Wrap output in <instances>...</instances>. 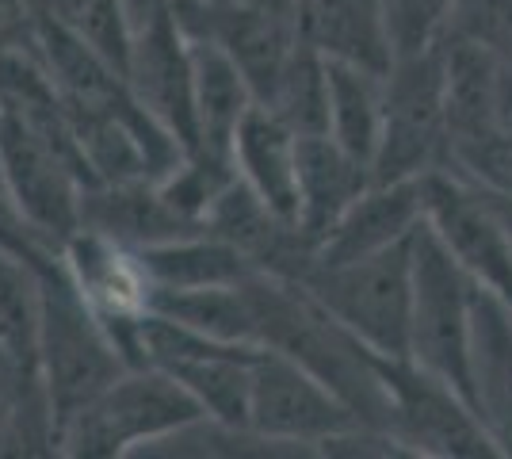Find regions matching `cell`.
<instances>
[{"label": "cell", "mask_w": 512, "mask_h": 459, "mask_svg": "<svg viewBox=\"0 0 512 459\" xmlns=\"http://www.w3.org/2000/svg\"><path fill=\"white\" fill-rule=\"evenodd\" d=\"M448 31L467 35L497 62L512 66V0H455Z\"/></svg>", "instance_id": "83f0119b"}, {"label": "cell", "mask_w": 512, "mask_h": 459, "mask_svg": "<svg viewBox=\"0 0 512 459\" xmlns=\"http://www.w3.org/2000/svg\"><path fill=\"white\" fill-rule=\"evenodd\" d=\"M448 161V104L440 43L398 54L383 77V127L371 157V180H421Z\"/></svg>", "instance_id": "277c9868"}, {"label": "cell", "mask_w": 512, "mask_h": 459, "mask_svg": "<svg viewBox=\"0 0 512 459\" xmlns=\"http://www.w3.org/2000/svg\"><path fill=\"white\" fill-rule=\"evenodd\" d=\"M142 261L150 268L157 291H192V287H222L249 280L256 268L230 241L214 238V234H192V238L161 241L138 249Z\"/></svg>", "instance_id": "7402d4cb"}, {"label": "cell", "mask_w": 512, "mask_h": 459, "mask_svg": "<svg viewBox=\"0 0 512 459\" xmlns=\"http://www.w3.org/2000/svg\"><path fill=\"white\" fill-rule=\"evenodd\" d=\"M371 184V169L329 134L299 138V230L314 249Z\"/></svg>", "instance_id": "ac0fdd59"}, {"label": "cell", "mask_w": 512, "mask_h": 459, "mask_svg": "<svg viewBox=\"0 0 512 459\" xmlns=\"http://www.w3.org/2000/svg\"><path fill=\"white\" fill-rule=\"evenodd\" d=\"M329 138L348 150L356 161L371 169V157L379 146V127H383V77L371 69L348 66V62H329Z\"/></svg>", "instance_id": "603a6c76"}, {"label": "cell", "mask_w": 512, "mask_h": 459, "mask_svg": "<svg viewBox=\"0 0 512 459\" xmlns=\"http://www.w3.org/2000/svg\"><path fill=\"white\" fill-rule=\"evenodd\" d=\"M234 169L276 215L299 219V134L260 104L234 134Z\"/></svg>", "instance_id": "e0dca14e"}, {"label": "cell", "mask_w": 512, "mask_h": 459, "mask_svg": "<svg viewBox=\"0 0 512 459\" xmlns=\"http://www.w3.org/2000/svg\"><path fill=\"white\" fill-rule=\"evenodd\" d=\"M207 4H214V8H222V4H234V0H207Z\"/></svg>", "instance_id": "4dcf8cb0"}, {"label": "cell", "mask_w": 512, "mask_h": 459, "mask_svg": "<svg viewBox=\"0 0 512 459\" xmlns=\"http://www.w3.org/2000/svg\"><path fill=\"white\" fill-rule=\"evenodd\" d=\"M444 169L463 176L467 184L482 188V192L512 199V134L490 123L482 131L451 138Z\"/></svg>", "instance_id": "484cf974"}, {"label": "cell", "mask_w": 512, "mask_h": 459, "mask_svg": "<svg viewBox=\"0 0 512 459\" xmlns=\"http://www.w3.org/2000/svg\"><path fill=\"white\" fill-rule=\"evenodd\" d=\"M0 173L31 234L62 253L65 241L81 230V192L88 188L81 169L43 134L0 108Z\"/></svg>", "instance_id": "9c48e42d"}, {"label": "cell", "mask_w": 512, "mask_h": 459, "mask_svg": "<svg viewBox=\"0 0 512 459\" xmlns=\"http://www.w3.org/2000/svg\"><path fill=\"white\" fill-rule=\"evenodd\" d=\"M425 222L451 249L470 280L512 306V238L493 199L463 176L436 169L421 176Z\"/></svg>", "instance_id": "30bf717a"}, {"label": "cell", "mask_w": 512, "mask_h": 459, "mask_svg": "<svg viewBox=\"0 0 512 459\" xmlns=\"http://www.w3.org/2000/svg\"><path fill=\"white\" fill-rule=\"evenodd\" d=\"M299 39L329 62H348L371 73L394 66L383 0H302Z\"/></svg>", "instance_id": "2e32d148"}, {"label": "cell", "mask_w": 512, "mask_h": 459, "mask_svg": "<svg viewBox=\"0 0 512 459\" xmlns=\"http://www.w3.org/2000/svg\"><path fill=\"white\" fill-rule=\"evenodd\" d=\"M195 77V146L188 157H203L218 169H234V134L253 108V92L226 50L211 39H192Z\"/></svg>", "instance_id": "9a60e30c"}, {"label": "cell", "mask_w": 512, "mask_h": 459, "mask_svg": "<svg viewBox=\"0 0 512 459\" xmlns=\"http://www.w3.org/2000/svg\"><path fill=\"white\" fill-rule=\"evenodd\" d=\"M260 108H268L276 119H283L299 138L329 131V69H325V58L314 46H295V54L279 73L272 96Z\"/></svg>", "instance_id": "cb8c5ba5"}, {"label": "cell", "mask_w": 512, "mask_h": 459, "mask_svg": "<svg viewBox=\"0 0 512 459\" xmlns=\"http://www.w3.org/2000/svg\"><path fill=\"white\" fill-rule=\"evenodd\" d=\"M39 284H43L39 372L54 425L62 429L115 375L127 372V360L107 337V329L96 322L81 291L73 287L62 257H50L39 268Z\"/></svg>", "instance_id": "7a4b0ae2"}, {"label": "cell", "mask_w": 512, "mask_h": 459, "mask_svg": "<svg viewBox=\"0 0 512 459\" xmlns=\"http://www.w3.org/2000/svg\"><path fill=\"white\" fill-rule=\"evenodd\" d=\"M474 280L436 230L421 222L413 234V314L409 360L444 379L470 402V306Z\"/></svg>", "instance_id": "5b68a950"}, {"label": "cell", "mask_w": 512, "mask_h": 459, "mask_svg": "<svg viewBox=\"0 0 512 459\" xmlns=\"http://www.w3.org/2000/svg\"><path fill=\"white\" fill-rule=\"evenodd\" d=\"M440 58H444L448 142L497 123V85L505 62H497L486 46L470 43L459 31H448L440 39Z\"/></svg>", "instance_id": "44dd1931"}, {"label": "cell", "mask_w": 512, "mask_h": 459, "mask_svg": "<svg viewBox=\"0 0 512 459\" xmlns=\"http://www.w3.org/2000/svg\"><path fill=\"white\" fill-rule=\"evenodd\" d=\"M58 257L88 310L96 314V322L107 329L115 349L123 352L127 368H142L138 329L153 314V299H157V284L142 253L127 241H115L100 230L81 226L62 245Z\"/></svg>", "instance_id": "ba28073f"}, {"label": "cell", "mask_w": 512, "mask_h": 459, "mask_svg": "<svg viewBox=\"0 0 512 459\" xmlns=\"http://www.w3.org/2000/svg\"><path fill=\"white\" fill-rule=\"evenodd\" d=\"M425 222V188L421 180L367 184L360 199L344 211L337 226L314 249V264H344L371 257L394 241L409 238Z\"/></svg>", "instance_id": "5bb4252c"}, {"label": "cell", "mask_w": 512, "mask_h": 459, "mask_svg": "<svg viewBox=\"0 0 512 459\" xmlns=\"http://www.w3.org/2000/svg\"><path fill=\"white\" fill-rule=\"evenodd\" d=\"M470 406L497 456H512V306L486 287L470 306Z\"/></svg>", "instance_id": "7c38bea8"}, {"label": "cell", "mask_w": 512, "mask_h": 459, "mask_svg": "<svg viewBox=\"0 0 512 459\" xmlns=\"http://www.w3.org/2000/svg\"><path fill=\"white\" fill-rule=\"evenodd\" d=\"M46 16L85 39L92 50H100L111 66L127 73L130 62V39L134 27L127 16V0H39Z\"/></svg>", "instance_id": "d4e9b609"}, {"label": "cell", "mask_w": 512, "mask_h": 459, "mask_svg": "<svg viewBox=\"0 0 512 459\" xmlns=\"http://www.w3.org/2000/svg\"><path fill=\"white\" fill-rule=\"evenodd\" d=\"M241 4H249L256 12H264V16H276L283 23H295L299 27V8L302 0H241Z\"/></svg>", "instance_id": "f546056e"}, {"label": "cell", "mask_w": 512, "mask_h": 459, "mask_svg": "<svg viewBox=\"0 0 512 459\" xmlns=\"http://www.w3.org/2000/svg\"><path fill=\"white\" fill-rule=\"evenodd\" d=\"M195 417L207 414L169 372L153 364L127 368L58 429V456H146V448H153L157 440H165Z\"/></svg>", "instance_id": "6da1fadb"}, {"label": "cell", "mask_w": 512, "mask_h": 459, "mask_svg": "<svg viewBox=\"0 0 512 459\" xmlns=\"http://www.w3.org/2000/svg\"><path fill=\"white\" fill-rule=\"evenodd\" d=\"M43 264L0 249V360L23 391H43L39 333H43Z\"/></svg>", "instance_id": "ffe728a7"}, {"label": "cell", "mask_w": 512, "mask_h": 459, "mask_svg": "<svg viewBox=\"0 0 512 459\" xmlns=\"http://www.w3.org/2000/svg\"><path fill=\"white\" fill-rule=\"evenodd\" d=\"M386 4V31L394 58L398 54H421L436 46L451 27L455 0H383Z\"/></svg>", "instance_id": "4316f807"}, {"label": "cell", "mask_w": 512, "mask_h": 459, "mask_svg": "<svg viewBox=\"0 0 512 459\" xmlns=\"http://www.w3.org/2000/svg\"><path fill=\"white\" fill-rule=\"evenodd\" d=\"M413 234L360 261L310 264V272L299 280L352 337L394 360H409Z\"/></svg>", "instance_id": "3957f363"}, {"label": "cell", "mask_w": 512, "mask_h": 459, "mask_svg": "<svg viewBox=\"0 0 512 459\" xmlns=\"http://www.w3.org/2000/svg\"><path fill=\"white\" fill-rule=\"evenodd\" d=\"M207 39L222 46L226 58L241 69V77H245V85H249L256 104H264L272 96L279 73L291 62L295 46L302 43L295 23L264 16V12H256V8L241 4V0L214 8Z\"/></svg>", "instance_id": "d6986e66"}, {"label": "cell", "mask_w": 512, "mask_h": 459, "mask_svg": "<svg viewBox=\"0 0 512 459\" xmlns=\"http://www.w3.org/2000/svg\"><path fill=\"white\" fill-rule=\"evenodd\" d=\"M390 421L386 433L402 444L406 456L432 459H482L497 456L490 433L463 394L444 379L417 368L413 360L379 356Z\"/></svg>", "instance_id": "8992f818"}, {"label": "cell", "mask_w": 512, "mask_h": 459, "mask_svg": "<svg viewBox=\"0 0 512 459\" xmlns=\"http://www.w3.org/2000/svg\"><path fill=\"white\" fill-rule=\"evenodd\" d=\"M127 85L134 100L184 146H195V77L192 39L176 27L169 8L142 23L130 39Z\"/></svg>", "instance_id": "8fae6325"}, {"label": "cell", "mask_w": 512, "mask_h": 459, "mask_svg": "<svg viewBox=\"0 0 512 459\" xmlns=\"http://www.w3.org/2000/svg\"><path fill=\"white\" fill-rule=\"evenodd\" d=\"M39 0H0V43H23L35 31Z\"/></svg>", "instance_id": "f1b7e54d"}, {"label": "cell", "mask_w": 512, "mask_h": 459, "mask_svg": "<svg viewBox=\"0 0 512 459\" xmlns=\"http://www.w3.org/2000/svg\"><path fill=\"white\" fill-rule=\"evenodd\" d=\"M363 425L337 394L291 356L256 349L249 364V429L295 456H318L329 437Z\"/></svg>", "instance_id": "52a82bcc"}, {"label": "cell", "mask_w": 512, "mask_h": 459, "mask_svg": "<svg viewBox=\"0 0 512 459\" xmlns=\"http://www.w3.org/2000/svg\"><path fill=\"white\" fill-rule=\"evenodd\" d=\"M81 226L100 230L107 238L127 241L134 249L161 241L192 238L207 226L184 215L161 180H130V184H88L81 192Z\"/></svg>", "instance_id": "4fadbf2b"}]
</instances>
